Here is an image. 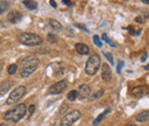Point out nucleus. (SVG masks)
<instances>
[{
    "mask_svg": "<svg viewBox=\"0 0 149 126\" xmlns=\"http://www.w3.org/2000/svg\"><path fill=\"white\" fill-rule=\"evenodd\" d=\"M39 64V60L36 56H26L24 60H22L21 65H19V72L23 78L29 77L36 71Z\"/></svg>",
    "mask_w": 149,
    "mask_h": 126,
    "instance_id": "nucleus-1",
    "label": "nucleus"
},
{
    "mask_svg": "<svg viewBox=\"0 0 149 126\" xmlns=\"http://www.w3.org/2000/svg\"><path fill=\"white\" fill-rule=\"evenodd\" d=\"M25 113H26V106L24 103H19L14 109L8 110L5 113L3 119L9 123H17L25 116Z\"/></svg>",
    "mask_w": 149,
    "mask_h": 126,
    "instance_id": "nucleus-2",
    "label": "nucleus"
},
{
    "mask_svg": "<svg viewBox=\"0 0 149 126\" xmlns=\"http://www.w3.org/2000/svg\"><path fill=\"white\" fill-rule=\"evenodd\" d=\"M17 40L25 46H38V45H41L42 42L41 37L37 33H31V32H23L19 35Z\"/></svg>",
    "mask_w": 149,
    "mask_h": 126,
    "instance_id": "nucleus-3",
    "label": "nucleus"
},
{
    "mask_svg": "<svg viewBox=\"0 0 149 126\" xmlns=\"http://www.w3.org/2000/svg\"><path fill=\"white\" fill-rule=\"evenodd\" d=\"M100 65H101V58L97 54L91 55L86 62V65H85V72L88 74V76H94L96 72L99 71L100 69Z\"/></svg>",
    "mask_w": 149,
    "mask_h": 126,
    "instance_id": "nucleus-4",
    "label": "nucleus"
},
{
    "mask_svg": "<svg viewBox=\"0 0 149 126\" xmlns=\"http://www.w3.org/2000/svg\"><path fill=\"white\" fill-rule=\"evenodd\" d=\"M26 93V87L25 86H19L16 87L15 90L10 93V95L8 96L7 101H6V104L7 106H13L15 103H17L19 100L25 95Z\"/></svg>",
    "mask_w": 149,
    "mask_h": 126,
    "instance_id": "nucleus-5",
    "label": "nucleus"
},
{
    "mask_svg": "<svg viewBox=\"0 0 149 126\" xmlns=\"http://www.w3.org/2000/svg\"><path fill=\"white\" fill-rule=\"evenodd\" d=\"M80 116H81V113L79 110H71L64 115V117L61 119L58 126H71L80 118Z\"/></svg>",
    "mask_w": 149,
    "mask_h": 126,
    "instance_id": "nucleus-6",
    "label": "nucleus"
},
{
    "mask_svg": "<svg viewBox=\"0 0 149 126\" xmlns=\"http://www.w3.org/2000/svg\"><path fill=\"white\" fill-rule=\"evenodd\" d=\"M67 87H68V81L67 80H60L49 87V94H53V95L60 94V93L64 92Z\"/></svg>",
    "mask_w": 149,
    "mask_h": 126,
    "instance_id": "nucleus-7",
    "label": "nucleus"
},
{
    "mask_svg": "<svg viewBox=\"0 0 149 126\" xmlns=\"http://www.w3.org/2000/svg\"><path fill=\"white\" fill-rule=\"evenodd\" d=\"M91 95V87L86 84H83L78 88V97L80 100H85Z\"/></svg>",
    "mask_w": 149,
    "mask_h": 126,
    "instance_id": "nucleus-8",
    "label": "nucleus"
},
{
    "mask_svg": "<svg viewBox=\"0 0 149 126\" xmlns=\"http://www.w3.org/2000/svg\"><path fill=\"white\" fill-rule=\"evenodd\" d=\"M101 77H102V80H103V81H106V83L111 81V78H112L111 69H110V67H109L108 64H103V65H102Z\"/></svg>",
    "mask_w": 149,
    "mask_h": 126,
    "instance_id": "nucleus-9",
    "label": "nucleus"
},
{
    "mask_svg": "<svg viewBox=\"0 0 149 126\" xmlns=\"http://www.w3.org/2000/svg\"><path fill=\"white\" fill-rule=\"evenodd\" d=\"M23 17V15L19 13V12H12V13H9L8 14V16H7V19L10 22V23H13V24H16V23H19V21L22 19Z\"/></svg>",
    "mask_w": 149,
    "mask_h": 126,
    "instance_id": "nucleus-10",
    "label": "nucleus"
},
{
    "mask_svg": "<svg viewBox=\"0 0 149 126\" xmlns=\"http://www.w3.org/2000/svg\"><path fill=\"white\" fill-rule=\"evenodd\" d=\"M13 85H14V84H13V81H10V80H5V81H2V83H1V86H0V95L3 96L8 90H10V87H12Z\"/></svg>",
    "mask_w": 149,
    "mask_h": 126,
    "instance_id": "nucleus-11",
    "label": "nucleus"
},
{
    "mask_svg": "<svg viewBox=\"0 0 149 126\" xmlns=\"http://www.w3.org/2000/svg\"><path fill=\"white\" fill-rule=\"evenodd\" d=\"M135 120L139 122V123H143V122L149 120V110H143V111L139 112L135 116Z\"/></svg>",
    "mask_w": 149,
    "mask_h": 126,
    "instance_id": "nucleus-12",
    "label": "nucleus"
},
{
    "mask_svg": "<svg viewBox=\"0 0 149 126\" xmlns=\"http://www.w3.org/2000/svg\"><path fill=\"white\" fill-rule=\"evenodd\" d=\"M74 48L80 55H86L90 53V47L87 45H85V44H76Z\"/></svg>",
    "mask_w": 149,
    "mask_h": 126,
    "instance_id": "nucleus-13",
    "label": "nucleus"
},
{
    "mask_svg": "<svg viewBox=\"0 0 149 126\" xmlns=\"http://www.w3.org/2000/svg\"><path fill=\"white\" fill-rule=\"evenodd\" d=\"M147 92H148V90H147L146 86H136V87H134V88L132 90V94L135 95L136 97H140V96L145 95Z\"/></svg>",
    "mask_w": 149,
    "mask_h": 126,
    "instance_id": "nucleus-14",
    "label": "nucleus"
},
{
    "mask_svg": "<svg viewBox=\"0 0 149 126\" xmlns=\"http://www.w3.org/2000/svg\"><path fill=\"white\" fill-rule=\"evenodd\" d=\"M109 111H110V109H107L106 111H103L102 113H100V115H99V116H97V117H96V118L94 119L93 126H97V125H99V124H100V123L102 122V119L104 118V116H106V115H107V113H108Z\"/></svg>",
    "mask_w": 149,
    "mask_h": 126,
    "instance_id": "nucleus-15",
    "label": "nucleus"
},
{
    "mask_svg": "<svg viewBox=\"0 0 149 126\" xmlns=\"http://www.w3.org/2000/svg\"><path fill=\"white\" fill-rule=\"evenodd\" d=\"M22 3H23L28 9H30V10H33V9H36V8H37V2H36V1L24 0V1H22Z\"/></svg>",
    "mask_w": 149,
    "mask_h": 126,
    "instance_id": "nucleus-16",
    "label": "nucleus"
},
{
    "mask_svg": "<svg viewBox=\"0 0 149 126\" xmlns=\"http://www.w3.org/2000/svg\"><path fill=\"white\" fill-rule=\"evenodd\" d=\"M49 26L53 29V30H61L62 29V24L58 22V21H56V19H49Z\"/></svg>",
    "mask_w": 149,
    "mask_h": 126,
    "instance_id": "nucleus-17",
    "label": "nucleus"
},
{
    "mask_svg": "<svg viewBox=\"0 0 149 126\" xmlns=\"http://www.w3.org/2000/svg\"><path fill=\"white\" fill-rule=\"evenodd\" d=\"M78 97V90H70L69 93H68V95H67V99L69 100V101H74Z\"/></svg>",
    "mask_w": 149,
    "mask_h": 126,
    "instance_id": "nucleus-18",
    "label": "nucleus"
},
{
    "mask_svg": "<svg viewBox=\"0 0 149 126\" xmlns=\"http://www.w3.org/2000/svg\"><path fill=\"white\" fill-rule=\"evenodd\" d=\"M0 7H1V8H0V14H3V13L7 10V8H8V1H3V0H2V1L0 2Z\"/></svg>",
    "mask_w": 149,
    "mask_h": 126,
    "instance_id": "nucleus-19",
    "label": "nucleus"
},
{
    "mask_svg": "<svg viewBox=\"0 0 149 126\" xmlns=\"http://www.w3.org/2000/svg\"><path fill=\"white\" fill-rule=\"evenodd\" d=\"M16 71H17V65H16V64H10V65L8 67V69H7L8 74H10V76H13Z\"/></svg>",
    "mask_w": 149,
    "mask_h": 126,
    "instance_id": "nucleus-20",
    "label": "nucleus"
},
{
    "mask_svg": "<svg viewBox=\"0 0 149 126\" xmlns=\"http://www.w3.org/2000/svg\"><path fill=\"white\" fill-rule=\"evenodd\" d=\"M102 39H103V40H104V41H106L108 45H110L111 47H116V44H115V42H112L111 39H109V38H108V36H107L106 33H103V35H102Z\"/></svg>",
    "mask_w": 149,
    "mask_h": 126,
    "instance_id": "nucleus-21",
    "label": "nucleus"
},
{
    "mask_svg": "<svg viewBox=\"0 0 149 126\" xmlns=\"http://www.w3.org/2000/svg\"><path fill=\"white\" fill-rule=\"evenodd\" d=\"M93 41L94 44L97 46V47H102V42H101V40H100V38H99V36H93Z\"/></svg>",
    "mask_w": 149,
    "mask_h": 126,
    "instance_id": "nucleus-22",
    "label": "nucleus"
},
{
    "mask_svg": "<svg viewBox=\"0 0 149 126\" xmlns=\"http://www.w3.org/2000/svg\"><path fill=\"white\" fill-rule=\"evenodd\" d=\"M102 95H103V90H97L96 93H94V94H93V96H92V100H96V99H100V97H101Z\"/></svg>",
    "mask_w": 149,
    "mask_h": 126,
    "instance_id": "nucleus-23",
    "label": "nucleus"
},
{
    "mask_svg": "<svg viewBox=\"0 0 149 126\" xmlns=\"http://www.w3.org/2000/svg\"><path fill=\"white\" fill-rule=\"evenodd\" d=\"M47 39H48L49 42H53V44H55L56 41H57V37L54 36L53 33H49V35L47 36Z\"/></svg>",
    "mask_w": 149,
    "mask_h": 126,
    "instance_id": "nucleus-24",
    "label": "nucleus"
},
{
    "mask_svg": "<svg viewBox=\"0 0 149 126\" xmlns=\"http://www.w3.org/2000/svg\"><path fill=\"white\" fill-rule=\"evenodd\" d=\"M103 54H104V56L107 57V60L109 61V63H110V64H113V58H112V55L110 54V53H106V52H104Z\"/></svg>",
    "mask_w": 149,
    "mask_h": 126,
    "instance_id": "nucleus-25",
    "label": "nucleus"
},
{
    "mask_svg": "<svg viewBox=\"0 0 149 126\" xmlns=\"http://www.w3.org/2000/svg\"><path fill=\"white\" fill-rule=\"evenodd\" d=\"M123 65H124V61H119L118 65H117V73H120V70H122Z\"/></svg>",
    "mask_w": 149,
    "mask_h": 126,
    "instance_id": "nucleus-26",
    "label": "nucleus"
},
{
    "mask_svg": "<svg viewBox=\"0 0 149 126\" xmlns=\"http://www.w3.org/2000/svg\"><path fill=\"white\" fill-rule=\"evenodd\" d=\"M35 110H36V107H35L33 104H31V106L29 107V112H30V115H33V112H35Z\"/></svg>",
    "mask_w": 149,
    "mask_h": 126,
    "instance_id": "nucleus-27",
    "label": "nucleus"
},
{
    "mask_svg": "<svg viewBox=\"0 0 149 126\" xmlns=\"http://www.w3.org/2000/svg\"><path fill=\"white\" fill-rule=\"evenodd\" d=\"M147 56H148L147 52H145V53L142 54V56H141V60H140V61H141V62H145V61L147 60Z\"/></svg>",
    "mask_w": 149,
    "mask_h": 126,
    "instance_id": "nucleus-28",
    "label": "nucleus"
},
{
    "mask_svg": "<svg viewBox=\"0 0 149 126\" xmlns=\"http://www.w3.org/2000/svg\"><path fill=\"white\" fill-rule=\"evenodd\" d=\"M49 5H52V7H54V8H56V6H57L54 0H51V1H49Z\"/></svg>",
    "mask_w": 149,
    "mask_h": 126,
    "instance_id": "nucleus-29",
    "label": "nucleus"
},
{
    "mask_svg": "<svg viewBox=\"0 0 149 126\" xmlns=\"http://www.w3.org/2000/svg\"><path fill=\"white\" fill-rule=\"evenodd\" d=\"M62 3H65L67 6H71V2L70 1H67V0H62Z\"/></svg>",
    "mask_w": 149,
    "mask_h": 126,
    "instance_id": "nucleus-30",
    "label": "nucleus"
},
{
    "mask_svg": "<svg viewBox=\"0 0 149 126\" xmlns=\"http://www.w3.org/2000/svg\"><path fill=\"white\" fill-rule=\"evenodd\" d=\"M145 17H146V18H149V9H147V10L145 12Z\"/></svg>",
    "mask_w": 149,
    "mask_h": 126,
    "instance_id": "nucleus-31",
    "label": "nucleus"
},
{
    "mask_svg": "<svg viewBox=\"0 0 149 126\" xmlns=\"http://www.w3.org/2000/svg\"><path fill=\"white\" fill-rule=\"evenodd\" d=\"M142 3H146V5H148L149 0H142Z\"/></svg>",
    "mask_w": 149,
    "mask_h": 126,
    "instance_id": "nucleus-32",
    "label": "nucleus"
},
{
    "mask_svg": "<svg viewBox=\"0 0 149 126\" xmlns=\"http://www.w3.org/2000/svg\"><path fill=\"white\" fill-rule=\"evenodd\" d=\"M135 22H141V17L139 16V17H136L135 18Z\"/></svg>",
    "mask_w": 149,
    "mask_h": 126,
    "instance_id": "nucleus-33",
    "label": "nucleus"
},
{
    "mask_svg": "<svg viewBox=\"0 0 149 126\" xmlns=\"http://www.w3.org/2000/svg\"><path fill=\"white\" fill-rule=\"evenodd\" d=\"M145 70H149V64H147V65L145 67Z\"/></svg>",
    "mask_w": 149,
    "mask_h": 126,
    "instance_id": "nucleus-34",
    "label": "nucleus"
},
{
    "mask_svg": "<svg viewBox=\"0 0 149 126\" xmlns=\"http://www.w3.org/2000/svg\"><path fill=\"white\" fill-rule=\"evenodd\" d=\"M127 126H135V125H133V124H129Z\"/></svg>",
    "mask_w": 149,
    "mask_h": 126,
    "instance_id": "nucleus-35",
    "label": "nucleus"
},
{
    "mask_svg": "<svg viewBox=\"0 0 149 126\" xmlns=\"http://www.w3.org/2000/svg\"><path fill=\"white\" fill-rule=\"evenodd\" d=\"M1 126H6V125H5V124H1Z\"/></svg>",
    "mask_w": 149,
    "mask_h": 126,
    "instance_id": "nucleus-36",
    "label": "nucleus"
}]
</instances>
